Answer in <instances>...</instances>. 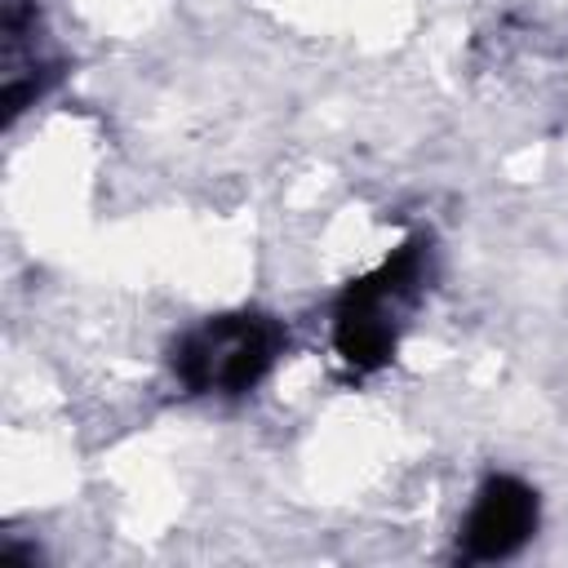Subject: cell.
Here are the masks:
<instances>
[{
    "instance_id": "obj_2",
    "label": "cell",
    "mask_w": 568,
    "mask_h": 568,
    "mask_svg": "<svg viewBox=\"0 0 568 568\" xmlns=\"http://www.w3.org/2000/svg\"><path fill=\"white\" fill-rule=\"evenodd\" d=\"M426 275V240H404L373 275L342 288L333 306V346L355 373H373L395 355L399 315Z\"/></svg>"
},
{
    "instance_id": "obj_1",
    "label": "cell",
    "mask_w": 568,
    "mask_h": 568,
    "mask_svg": "<svg viewBox=\"0 0 568 568\" xmlns=\"http://www.w3.org/2000/svg\"><path fill=\"white\" fill-rule=\"evenodd\" d=\"M284 324L262 311H226L173 346V373L191 395H244L284 355Z\"/></svg>"
},
{
    "instance_id": "obj_3",
    "label": "cell",
    "mask_w": 568,
    "mask_h": 568,
    "mask_svg": "<svg viewBox=\"0 0 568 568\" xmlns=\"http://www.w3.org/2000/svg\"><path fill=\"white\" fill-rule=\"evenodd\" d=\"M537 528V493L515 475H488L462 524V559L493 564L515 555Z\"/></svg>"
}]
</instances>
